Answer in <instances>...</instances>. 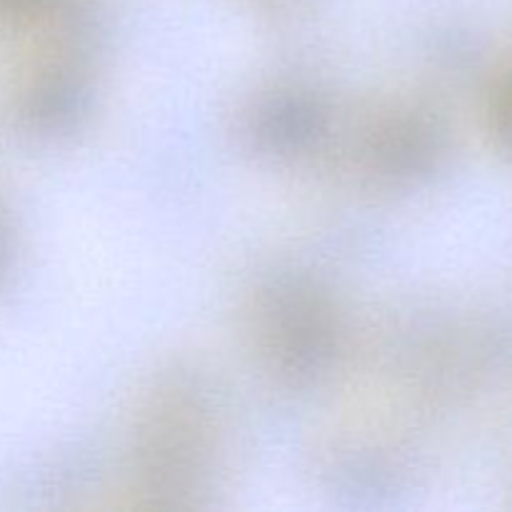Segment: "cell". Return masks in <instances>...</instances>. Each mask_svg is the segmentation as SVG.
<instances>
[{"instance_id":"cell-1","label":"cell","mask_w":512,"mask_h":512,"mask_svg":"<svg viewBox=\"0 0 512 512\" xmlns=\"http://www.w3.org/2000/svg\"><path fill=\"white\" fill-rule=\"evenodd\" d=\"M508 115H510V120H508V130H510V135H512V100H510V110H508Z\"/></svg>"}]
</instances>
